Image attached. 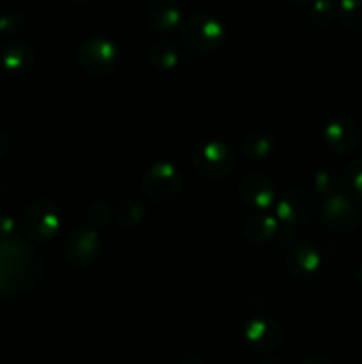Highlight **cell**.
<instances>
[{"label": "cell", "mask_w": 362, "mask_h": 364, "mask_svg": "<svg viewBox=\"0 0 362 364\" xmlns=\"http://www.w3.org/2000/svg\"><path fill=\"white\" fill-rule=\"evenodd\" d=\"M16 233V223L7 213H0V242H7L14 238Z\"/></svg>", "instance_id": "484cf974"}, {"label": "cell", "mask_w": 362, "mask_h": 364, "mask_svg": "<svg viewBox=\"0 0 362 364\" xmlns=\"http://www.w3.org/2000/svg\"><path fill=\"white\" fill-rule=\"evenodd\" d=\"M337 185H339V181H337L336 174L329 169L318 171V173L314 174V178H312V187H314V191L318 192V194H334V192L337 191Z\"/></svg>", "instance_id": "603a6c76"}, {"label": "cell", "mask_w": 362, "mask_h": 364, "mask_svg": "<svg viewBox=\"0 0 362 364\" xmlns=\"http://www.w3.org/2000/svg\"><path fill=\"white\" fill-rule=\"evenodd\" d=\"M238 194H240L241 201L256 212H266L277 201L275 187L261 173L247 174L238 185Z\"/></svg>", "instance_id": "30bf717a"}, {"label": "cell", "mask_w": 362, "mask_h": 364, "mask_svg": "<svg viewBox=\"0 0 362 364\" xmlns=\"http://www.w3.org/2000/svg\"><path fill=\"white\" fill-rule=\"evenodd\" d=\"M275 217L286 226H302L318 213V203L304 188H290L275 201Z\"/></svg>", "instance_id": "52a82bcc"}, {"label": "cell", "mask_w": 362, "mask_h": 364, "mask_svg": "<svg viewBox=\"0 0 362 364\" xmlns=\"http://www.w3.org/2000/svg\"><path fill=\"white\" fill-rule=\"evenodd\" d=\"M243 336L251 348L261 354L273 352L283 341V329L270 316H254L243 327Z\"/></svg>", "instance_id": "8fae6325"}, {"label": "cell", "mask_w": 362, "mask_h": 364, "mask_svg": "<svg viewBox=\"0 0 362 364\" xmlns=\"http://www.w3.org/2000/svg\"><path fill=\"white\" fill-rule=\"evenodd\" d=\"M149 63L158 71H172L180 64L181 55L176 46L169 41H158L151 46L148 55Z\"/></svg>", "instance_id": "ac0fdd59"}, {"label": "cell", "mask_w": 362, "mask_h": 364, "mask_svg": "<svg viewBox=\"0 0 362 364\" xmlns=\"http://www.w3.org/2000/svg\"><path fill=\"white\" fill-rule=\"evenodd\" d=\"M77 60L84 71L91 75H105L116 68L119 50L116 43L103 36L87 38L77 50Z\"/></svg>", "instance_id": "5b68a950"}, {"label": "cell", "mask_w": 362, "mask_h": 364, "mask_svg": "<svg viewBox=\"0 0 362 364\" xmlns=\"http://www.w3.org/2000/svg\"><path fill=\"white\" fill-rule=\"evenodd\" d=\"M300 364H336V363L329 358H323V355H316V358L305 359V361H302Z\"/></svg>", "instance_id": "f1b7e54d"}, {"label": "cell", "mask_w": 362, "mask_h": 364, "mask_svg": "<svg viewBox=\"0 0 362 364\" xmlns=\"http://www.w3.org/2000/svg\"><path fill=\"white\" fill-rule=\"evenodd\" d=\"M273 149H275V137L268 130H263V128H256V130L248 132L243 141H241V151L248 159H268Z\"/></svg>", "instance_id": "e0dca14e"}, {"label": "cell", "mask_w": 362, "mask_h": 364, "mask_svg": "<svg viewBox=\"0 0 362 364\" xmlns=\"http://www.w3.org/2000/svg\"><path fill=\"white\" fill-rule=\"evenodd\" d=\"M192 164L202 178L220 180L233 173L236 166V156L224 142L208 141L195 148Z\"/></svg>", "instance_id": "277c9868"}, {"label": "cell", "mask_w": 362, "mask_h": 364, "mask_svg": "<svg viewBox=\"0 0 362 364\" xmlns=\"http://www.w3.org/2000/svg\"><path fill=\"white\" fill-rule=\"evenodd\" d=\"M327 148L336 155H348L358 144V124L348 116H337L329 121L323 130Z\"/></svg>", "instance_id": "7c38bea8"}, {"label": "cell", "mask_w": 362, "mask_h": 364, "mask_svg": "<svg viewBox=\"0 0 362 364\" xmlns=\"http://www.w3.org/2000/svg\"><path fill=\"white\" fill-rule=\"evenodd\" d=\"M102 244H99L98 231L91 226L75 228L70 231L64 242V256L67 263L77 269H87L98 259Z\"/></svg>", "instance_id": "ba28073f"}, {"label": "cell", "mask_w": 362, "mask_h": 364, "mask_svg": "<svg viewBox=\"0 0 362 364\" xmlns=\"http://www.w3.org/2000/svg\"><path fill=\"white\" fill-rule=\"evenodd\" d=\"M181 39L188 52L206 55V53H212L220 48L226 39V27L216 16L199 13L183 25Z\"/></svg>", "instance_id": "7a4b0ae2"}, {"label": "cell", "mask_w": 362, "mask_h": 364, "mask_svg": "<svg viewBox=\"0 0 362 364\" xmlns=\"http://www.w3.org/2000/svg\"><path fill=\"white\" fill-rule=\"evenodd\" d=\"M258 364H283V363H280L277 358H265V359H261Z\"/></svg>", "instance_id": "f546056e"}, {"label": "cell", "mask_w": 362, "mask_h": 364, "mask_svg": "<svg viewBox=\"0 0 362 364\" xmlns=\"http://www.w3.org/2000/svg\"><path fill=\"white\" fill-rule=\"evenodd\" d=\"M243 237L252 244H265L279 233V219L270 213L259 212L243 223Z\"/></svg>", "instance_id": "2e32d148"}, {"label": "cell", "mask_w": 362, "mask_h": 364, "mask_svg": "<svg viewBox=\"0 0 362 364\" xmlns=\"http://www.w3.org/2000/svg\"><path fill=\"white\" fill-rule=\"evenodd\" d=\"M2 192H4V187H2V183H0V196H2Z\"/></svg>", "instance_id": "836d02e7"}, {"label": "cell", "mask_w": 362, "mask_h": 364, "mask_svg": "<svg viewBox=\"0 0 362 364\" xmlns=\"http://www.w3.org/2000/svg\"><path fill=\"white\" fill-rule=\"evenodd\" d=\"M357 281H358V284H361V288H362V267L358 269V272H357Z\"/></svg>", "instance_id": "4dcf8cb0"}, {"label": "cell", "mask_w": 362, "mask_h": 364, "mask_svg": "<svg viewBox=\"0 0 362 364\" xmlns=\"http://www.w3.org/2000/svg\"><path fill=\"white\" fill-rule=\"evenodd\" d=\"M9 149H11L9 137H7L4 132H0V159H4V156L7 155V153H9Z\"/></svg>", "instance_id": "83f0119b"}, {"label": "cell", "mask_w": 362, "mask_h": 364, "mask_svg": "<svg viewBox=\"0 0 362 364\" xmlns=\"http://www.w3.org/2000/svg\"><path fill=\"white\" fill-rule=\"evenodd\" d=\"M336 6L330 0H312L311 6V21L316 27L327 28L336 20Z\"/></svg>", "instance_id": "7402d4cb"}, {"label": "cell", "mask_w": 362, "mask_h": 364, "mask_svg": "<svg viewBox=\"0 0 362 364\" xmlns=\"http://www.w3.org/2000/svg\"><path fill=\"white\" fill-rule=\"evenodd\" d=\"M183 191L181 173L169 162H158L142 176V192L155 205H169L176 201Z\"/></svg>", "instance_id": "3957f363"}, {"label": "cell", "mask_w": 362, "mask_h": 364, "mask_svg": "<svg viewBox=\"0 0 362 364\" xmlns=\"http://www.w3.org/2000/svg\"><path fill=\"white\" fill-rule=\"evenodd\" d=\"M23 224L28 237L38 242H46L60 231L62 213L53 201L38 199L25 210Z\"/></svg>", "instance_id": "8992f818"}, {"label": "cell", "mask_w": 362, "mask_h": 364, "mask_svg": "<svg viewBox=\"0 0 362 364\" xmlns=\"http://www.w3.org/2000/svg\"><path fill=\"white\" fill-rule=\"evenodd\" d=\"M291 2H297V4H307V2H312V0H291Z\"/></svg>", "instance_id": "1f68e13d"}, {"label": "cell", "mask_w": 362, "mask_h": 364, "mask_svg": "<svg viewBox=\"0 0 362 364\" xmlns=\"http://www.w3.org/2000/svg\"><path fill=\"white\" fill-rule=\"evenodd\" d=\"M322 220L332 233H348L361 220V212L355 201L344 194L325 196L322 205Z\"/></svg>", "instance_id": "9c48e42d"}, {"label": "cell", "mask_w": 362, "mask_h": 364, "mask_svg": "<svg viewBox=\"0 0 362 364\" xmlns=\"http://www.w3.org/2000/svg\"><path fill=\"white\" fill-rule=\"evenodd\" d=\"M177 364H208L202 355L195 354V352H185L180 359H177Z\"/></svg>", "instance_id": "4316f807"}, {"label": "cell", "mask_w": 362, "mask_h": 364, "mask_svg": "<svg viewBox=\"0 0 362 364\" xmlns=\"http://www.w3.org/2000/svg\"><path fill=\"white\" fill-rule=\"evenodd\" d=\"M144 215H146L144 205L135 201V199H128V201L121 203V206L117 208L116 220L117 224H121V226L131 228L141 224L142 220H144Z\"/></svg>", "instance_id": "ffe728a7"}, {"label": "cell", "mask_w": 362, "mask_h": 364, "mask_svg": "<svg viewBox=\"0 0 362 364\" xmlns=\"http://www.w3.org/2000/svg\"><path fill=\"white\" fill-rule=\"evenodd\" d=\"M181 7L176 0H151L146 7V21L153 31L172 32L180 27Z\"/></svg>", "instance_id": "5bb4252c"}, {"label": "cell", "mask_w": 362, "mask_h": 364, "mask_svg": "<svg viewBox=\"0 0 362 364\" xmlns=\"http://www.w3.org/2000/svg\"><path fill=\"white\" fill-rule=\"evenodd\" d=\"M344 181H346L351 194L362 201V159L355 160L348 166L346 173H344Z\"/></svg>", "instance_id": "cb8c5ba5"}, {"label": "cell", "mask_w": 362, "mask_h": 364, "mask_svg": "<svg viewBox=\"0 0 362 364\" xmlns=\"http://www.w3.org/2000/svg\"><path fill=\"white\" fill-rule=\"evenodd\" d=\"M25 18L20 13H6L0 16V34L18 36L25 31Z\"/></svg>", "instance_id": "d4e9b609"}, {"label": "cell", "mask_w": 362, "mask_h": 364, "mask_svg": "<svg viewBox=\"0 0 362 364\" xmlns=\"http://www.w3.org/2000/svg\"><path fill=\"white\" fill-rule=\"evenodd\" d=\"M0 64L7 73L14 75V77H23L32 71L35 64V55L32 48L25 43H11L4 48L2 55H0Z\"/></svg>", "instance_id": "9a60e30c"}, {"label": "cell", "mask_w": 362, "mask_h": 364, "mask_svg": "<svg viewBox=\"0 0 362 364\" xmlns=\"http://www.w3.org/2000/svg\"><path fill=\"white\" fill-rule=\"evenodd\" d=\"M337 13L348 31L362 34V0H339Z\"/></svg>", "instance_id": "d6986e66"}, {"label": "cell", "mask_w": 362, "mask_h": 364, "mask_svg": "<svg viewBox=\"0 0 362 364\" xmlns=\"http://www.w3.org/2000/svg\"><path fill=\"white\" fill-rule=\"evenodd\" d=\"M323 256L316 245L309 244V242H300V244L293 245L286 258V267L290 270L291 276L298 277V279H305L316 274L322 267Z\"/></svg>", "instance_id": "4fadbf2b"}, {"label": "cell", "mask_w": 362, "mask_h": 364, "mask_svg": "<svg viewBox=\"0 0 362 364\" xmlns=\"http://www.w3.org/2000/svg\"><path fill=\"white\" fill-rule=\"evenodd\" d=\"M70 2H73V4H85V2H89V0H70Z\"/></svg>", "instance_id": "d6a6232c"}, {"label": "cell", "mask_w": 362, "mask_h": 364, "mask_svg": "<svg viewBox=\"0 0 362 364\" xmlns=\"http://www.w3.org/2000/svg\"><path fill=\"white\" fill-rule=\"evenodd\" d=\"M32 251L14 238L0 242V297L28 287L34 281Z\"/></svg>", "instance_id": "6da1fadb"}, {"label": "cell", "mask_w": 362, "mask_h": 364, "mask_svg": "<svg viewBox=\"0 0 362 364\" xmlns=\"http://www.w3.org/2000/svg\"><path fill=\"white\" fill-rule=\"evenodd\" d=\"M110 219H112V208H110L109 203L103 201V199H98V201L92 203L87 208V212H85L87 226L94 228V230L109 226Z\"/></svg>", "instance_id": "44dd1931"}]
</instances>
